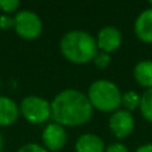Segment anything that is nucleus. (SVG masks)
<instances>
[{
  "mask_svg": "<svg viewBox=\"0 0 152 152\" xmlns=\"http://www.w3.org/2000/svg\"><path fill=\"white\" fill-rule=\"evenodd\" d=\"M88 96L76 89H64L51 103V118L60 126H81L92 118Z\"/></svg>",
  "mask_w": 152,
  "mask_h": 152,
  "instance_id": "1",
  "label": "nucleus"
},
{
  "mask_svg": "<svg viewBox=\"0 0 152 152\" xmlns=\"http://www.w3.org/2000/svg\"><path fill=\"white\" fill-rule=\"evenodd\" d=\"M60 51L67 60L76 64H84L94 60L97 52V44L94 36L86 31H69L61 37Z\"/></svg>",
  "mask_w": 152,
  "mask_h": 152,
  "instance_id": "2",
  "label": "nucleus"
},
{
  "mask_svg": "<svg viewBox=\"0 0 152 152\" xmlns=\"http://www.w3.org/2000/svg\"><path fill=\"white\" fill-rule=\"evenodd\" d=\"M88 100L92 108L103 112L115 111L120 105L121 94L118 86L110 80H96L88 89Z\"/></svg>",
  "mask_w": 152,
  "mask_h": 152,
  "instance_id": "3",
  "label": "nucleus"
},
{
  "mask_svg": "<svg viewBox=\"0 0 152 152\" xmlns=\"http://www.w3.org/2000/svg\"><path fill=\"white\" fill-rule=\"evenodd\" d=\"M20 112L29 123L40 124L51 118V104L43 97L31 95L21 100Z\"/></svg>",
  "mask_w": 152,
  "mask_h": 152,
  "instance_id": "4",
  "label": "nucleus"
},
{
  "mask_svg": "<svg viewBox=\"0 0 152 152\" xmlns=\"http://www.w3.org/2000/svg\"><path fill=\"white\" fill-rule=\"evenodd\" d=\"M13 28H15L16 34L20 37L27 40L36 39L43 29V24L40 18L35 12L28 10H23L20 12L16 13V16L13 18Z\"/></svg>",
  "mask_w": 152,
  "mask_h": 152,
  "instance_id": "5",
  "label": "nucleus"
},
{
  "mask_svg": "<svg viewBox=\"0 0 152 152\" xmlns=\"http://www.w3.org/2000/svg\"><path fill=\"white\" fill-rule=\"evenodd\" d=\"M134 116L129 111L119 110L110 118V128L118 139H124L129 136V134L134 131Z\"/></svg>",
  "mask_w": 152,
  "mask_h": 152,
  "instance_id": "6",
  "label": "nucleus"
},
{
  "mask_svg": "<svg viewBox=\"0 0 152 152\" xmlns=\"http://www.w3.org/2000/svg\"><path fill=\"white\" fill-rule=\"evenodd\" d=\"M44 147L50 151H59L66 145L67 132L63 126L58 123H51L44 128L42 135Z\"/></svg>",
  "mask_w": 152,
  "mask_h": 152,
  "instance_id": "7",
  "label": "nucleus"
},
{
  "mask_svg": "<svg viewBox=\"0 0 152 152\" xmlns=\"http://www.w3.org/2000/svg\"><path fill=\"white\" fill-rule=\"evenodd\" d=\"M121 43V32L119 31L116 27L108 26L100 29L99 35H97V47L100 48V51L105 53L113 52L116 48H119Z\"/></svg>",
  "mask_w": 152,
  "mask_h": 152,
  "instance_id": "8",
  "label": "nucleus"
},
{
  "mask_svg": "<svg viewBox=\"0 0 152 152\" xmlns=\"http://www.w3.org/2000/svg\"><path fill=\"white\" fill-rule=\"evenodd\" d=\"M135 34L142 42L152 43V8L144 10L135 21Z\"/></svg>",
  "mask_w": 152,
  "mask_h": 152,
  "instance_id": "9",
  "label": "nucleus"
},
{
  "mask_svg": "<svg viewBox=\"0 0 152 152\" xmlns=\"http://www.w3.org/2000/svg\"><path fill=\"white\" fill-rule=\"evenodd\" d=\"M19 107L12 99L0 96V126H10L19 118Z\"/></svg>",
  "mask_w": 152,
  "mask_h": 152,
  "instance_id": "10",
  "label": "nucleus"
},
{
  "mask_svg": "<svg viewBox=\"0 0 152 152\" xmlns=\"http://www.w3.org/2000/svg\"><path fill=\"white\" fill-rule=\"evenodd\" d=\"M76 152H104V142L97 135L84 134L77 139L75 145Z\"/></svg>",
  "mask_w": 152,
  "mask_h": 152,
  "instance_id": "11",
  "label": "nucleus"
},
{
  "mask_svg": "<svg viewBox=\"0 0 152 152\" xmlns=\"http://www.w3.org/2000/svg\"><path fill=\"white\" fill-rule=\"evenodd\" d=\"M134 76L140 86L145 87L148 89L152 88V61H139L134 69Z\"/></svg>",
  "mask_w": 152,
  "mask_h": 152,
  "instance_id": "12",
  "label": "nucleus"
},
{
  "mask_svg": "<svg viewBox=\"0 0 152 152\" xmlns=\"http://www.w3.org/2000/svg\"><path fill=\"white\" fill-rule=\"evenodd\" d=\"M140 111L143 118L152 123V88L147 89L140 96Z\"/></svg>",
  "mask_w": 152,
  "mask_h": 152,
  "instance_id": "13",
  "label": "nucleus"
},
{
  "mask_svg": "<svg viewBox=\"0 0 152 152\" xmlns=\"http://www.w3.org/2000/svg\"><path fill=\"white\" fill-rule=\"evenodd\" d=\"M120 104L126 108V111H134L140 105V96L137 92L128 91L124 95H121Z\"/></svg>",
  "mask_w": 152,
  "mask_h": 152,
  "instance_id": "14",
  "label": "nucleus"
},
{
  "mask_svg": "<svg viewBox=\"0 0 152 152\" xmlns=\"http://www.w3.org/2000/svg\"><path fill=\"white\" fill-rule=\"evenodd\" d=\"M110 61H111L110 53H105V52H103V51L96 52V55H95V58H94V63L97 68H105V67L110 64Z\"/></svg>",
  "mask_w": 152,
  "mask_h": 152,
  "instance_id": "15",
  "label": "nucleus"
},
{
  "mask_svg": "<svg viewBox=\"0 0 152 152\" xmlns=\"http://www.w3.org/2000/svg\"><path fill=\"white\" fill-rule=\"evenodd\" d=\"M0 8L4 12L11 13L19 8V1L18 0H0Z\"/></svg>",
  "mask_w": 152,
  "mask_h": 152,
  "instance_id": "16",
  "label": "nucleus"
},
{
  "mask_svg": "<svg viewBox=\"0 0 152 152\" xmlns=\"http://www.w3.org/2000/svg\"><path fill=\"white\" fill-rule=\"evenodd\" d=\"M18 152H48V151L42 145L36 144V143H28V144H24L23 147L19 148Z\"/></svg>",
  "mask_w": 152,
  "mask_h": 152,
  "instance_id": "17",
  "label": "nucleus"
},
{
  "mask_svg": "<svg viewBox=\"0 0 152 152\" xmlns=\"http://www.w3.org/2000/svg\"><path fill=\"white\" fill-rule=\"evenodd\" d=\"M13 24H15L13 18H11V16H8V15H1L0 16V28L1 29H4V31L11 29L13 27Z\"/></svg>",
  "mask_w": 152,
  "mask_h": 152,
  "instance_id": "18",
  "label": "nucleus"
},
{
  "mask_svg": "<svg viewBox=\"0 0 152 152\" xmlns=\"http://www.w3.org/2000/svg\"><path fill=\"white\" fill-rule=\"evenodd\" d=\"M104 152H128V150H127V147L124 144H121V143H113V144H111L108 148H105Z\"/></svg>",
  "mask_w": 152,
  "mask_h": 152,
  "instance_id": "19",
  "label": "nucleus"
},
{
  "mask_svg": "<svg viewBox=\"0 0 152 152\" xmlns=\"http://www.w3.org/2000/svg\"><path fill=\"white\" fill-rule=\"evenodd\" d=\"M136 152H152V144H144L142 147H139Z\"/></svg>",
  "mask_w": 152,
  "mask_h": 152,
  "instance_id": "20",
  "label": "nucleus"
},
{
  "mask_svg": "<svg viewBox=\"0 0 152 152\" xmlns=\"http://www.w3.org/2000/svg\"><path fill=\"white\" fill-rule=\"evenodd\" d=\"M1 148H3V136L0 134V152H1Z\"/></svg>",
  "mask_w": 152,
  "mask_h": 152,
  "instance_id": "21",
  "label": "nucleus"
},
{
  "mask_svg": "<svg viewBox=\"0 0 152 152\" xmlns=\"http://www.w3.org/2000/svg\"><path fill=\"white\" fill-rule=\"evenodd\" d=\"M151 5H152V1H151Z\"/></svg>",
  "mask_w": 152,
  "mask_h": 152,
  "instance_id": "22",
  "label": "nucleus"
}]
</instances>
